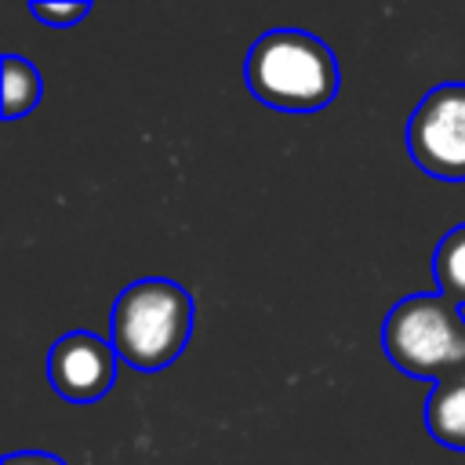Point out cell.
Here are the masks:
<instances>
[{
	"label": "cell",
	"mask_w": 465,
	"mask_h": 465,
	"mask_svg": "<svg viewBox=\"0 0 465 465\" xmlns=\"http://www.w3.org/2000/svg\"><path fill=\"white\" fill-rule=\"evenodd\" d=\"M381 349L414 381L465 374V316L443 294H407L381 320Z\"/></svg>",
	"instance_id": "3957f363"
},
{
	"label": "cell",
	"mask_w": 465,
	"mask_h": 465,
	"mask_svg": "<svg viewBox=\"0 0 465 465\" xmlns=\"http://www.w3.org/2000/svg\"><path fill=\"white\" fill-rule=\"evenodd\" d=\"M407 153L436 182H465V84H436L407 116Z\"/></svg>",
	"instance_id": "277c9868"
},
{
	"label": "cell",
	"mask_w": 465,
	"mask_h": 465,
	"mask_svg": "<svg viewBox=\"0 0 465 465\" xmlns=\"http://www.w3.org/2000/svg\"><path fill=\"white\" fill-rule=\"evenodd\" d=\"M29 15H33L36 22L58 29V25H73V22L87 18V15H91V4H51V0H33V4H29Z\"/></svg>",
	"instance_id": "9c48e42d"
},
{
	"label": "cell",
	"mask_w": 465,
	"mask_h": 465,
	"mask_svg": "<svg viewBox=\"0 0 465 465\" xmlns=\"http://www.w3.org/2000/svg\"><path fill=\"white\" fill-rule=\"evenodd\" d=\"M0 69H4V120L29 116L44 94V80H40L36 65L22 54H4Z\"/></svg>",
	"instance_id": "ba28073f"
},
{
	"label": "cell",
	"mask_w": 465,
	"mask_h": 465,
	"mask_svg": "<svg viewBox=\"0 0 465 465\" xmlns=\"http://www.w3.org/2000/svg\"><path fill=\"white\" fill-rule=\"evenodd\" d=\"M4 465H65V461L47 450H15L4 458Z\"/></svg>",
	"instance_id": "30bf717a"
},
{
	"label": "cell",
	"mask_w": 465,
	"mask_h": 465,
	"mask_svg": "<svg viewBox=\"0 0 465 465\" xmlns=\"http://www.w3.org/2000/svg\"><path fill=\"white\" fill-rule=\"evenodd\" d=\"M193 334V298L167 276L127 283L109 312V341L120 363L134 371H160L174 363Z\"/></svg>",
	"instance_id": "7a4b0ae2"
},
{
	"label": "cell",
	"mask_w": 465,
	"mask_h": 465,
	"mask_svg": "<svg viewBox=\"0 0 465 465\" xmlns=\"http://www.w3.org/2000/svg\"><path fill=\"white\" fill-rule=\"evenodd\" d=\"M425 429L436 443H443L450 450H465V374L429 385Z\"/></svg>",
	"instance_id": "8992f818"
},
{
	"label": "cell",
	"mask_w": 465,
	"mask_h": 465,
	"mask_svg": "<svg viewBox=\"0 0 465 465\" xmlns=\"http://www.w3.org/2000/svg\"><path fill=\"white\" fill-rule=\"evenodd\" d=\"M432 280L436 294L465 309V222L443 232V240L432 251Z\"/></svg>",
	"instance_id": "52a82bcc"
},
{
	"label": "cell",
	"mask_w": 465,
	"mask_h": 465,
	"mask_svg": "<svg viewBox=\"0 0 465 465\" xmlns=\"http://www.w3.org/2000/svg\"><path fill=\"white\" fill-rule=\"evenodd\" d=\"M247 91L280 113H320L334 102L341 73L334 51L305 29H269L243 58Z\"/></svg>",
	"instance_id": "6da1fadb"
},
{
	"label": "cell",
	"mask_w": 465,
	"mask_h": 465,
	"mask_svg": "<svg viewBox=\"0 0 465 465\" xmlns=\"http://www.w3.org/2000/svg\"><path fill=\"white\" fill-rule=\"evenodd\" d=\"M116 349L91 331L62 334L47 352V381L69 403H94L116 381Z\"/></svg>",
	"instance_id": "5b68a950"
}]
</instances>
